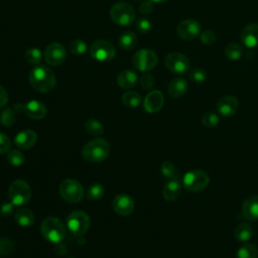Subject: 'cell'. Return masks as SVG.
Returning <instances> with one entry per match:
<instances>
[{"label":"cell","mask_w":258,"mask_h":258,"mask_svg":"<svg viewBox=\"0 0 258 258\" xmlns=\"http://www.w3.org/2000/svg\"><path fill=\"white\" fill-rule=\"evenodd\" d=\"M15 111L17 112H23L27 117L34 119V120H40L45 117L46 115V107L43 103L37 101V100H30L26 104H15L14 106Z\"/></svg>","instance_id":"cell-12"},{"label":"cell","mask_w":258,"mask_h":258,"mask_svg":"<svg viewBox=\"0 0 258 258\" xmlns=\"http://www.w3.org/2000/svg\"><path fill=\"white\" fill-rule=\"evenodd\" d=\"M84 127H85V130L89 134L94 135V136H99L104 133V127H103L102 123L96 119H88L85 122Z\"/></svg>","instance_id":"cell-29"},{"label":"cell","mask_w":258,"mask_h":258,"mask_svg":"<svg viewBox=\"0 0 258 258\" xmlns=\"http://www.w3.org/2000/svg\"><path fill=\"white\" fill-rule=\"evenodd\" d=\"M16 121V114L12 108H5L0 114V122L5 127L12 126Z\"/></svg>","instance_id":"cell-31"},{"label":"cell","mask_w":258,"mask_h":258,"mask_svg":"<svg viewBox=\"0 0 258 258\" xmlns=\"http://www.w3.org/2000/svg\"><path fill=\"white\" fill-rule=\"evenodd\" d=\"M239 107L238 99L235 96L228 95L222 97L217 103V111L223 117H230L236 113Z\"/></svg>","instance_id":"cell-15"},{"label":"cell","mask_w":258,"mask_h":258,"mask_svg":"<svg viewBox=\"0 0 258 258\" xmlns=\"http://www.w3.org/2000/svg\"><path fill=\"white\" fill-rule=\"evenodd\" d=\"M181 194V184L178 179H171L164 185L162 189V196L167 202L176 201Z\"/></svg>","instance_id":"cell-22"},{"label":"cell","mask_w":258,"mask_h":258,"mask_svg":"<svg viewBox=\"0 0 258 258\" xmlns=\"http://www.w3.org/2000/svg\"><path fill=\"white\" fill-rule=\"evenodd\" d=\"M136 1H137V0H136Z\"/></svg>","instance_id":"cell-48"},{"label":"cell","mask_w":258,"mask_h":258,"mask_svg":"<svg viewBox=\"0 0 258 258\" xmlns=\"http://www.w3.org/2000/svg\"><path fill=\"white\" fill-rule=\"evenodd\" d=\"M10 147H11L10 138L6 134L0 132V154L8 152L10 150Z\"/></svg>","instance_id":"cell-43"},{"label":"cell","mask_w":258,"mask_h":258,"mask_svg":"<svg viewBox=\"0 0 258 258\" xmlns=\"http://www.w3.org/2000/svg\"><path fill=\"white\" fill-rule=\"evenodd\" d=\"M29 83L34 90L47 93L54 89L56 78L49 68L43 64H36L29 74Z\"/></svg>","instance_id":"cell-1"},{"label":"cell","mask_w":258,"mask_h":258,"mask_svg":"<svg viewBox=\"0 0 258 258\" xmlns=\"http://www.w3.org/2000/svg\"><path fill=\"white\" fill-rule=\"evenodd\" d=\"M25 59L30 64H39L42 60V52L37 47H29L25 51Z\"/></svg>","instance_id":"cell-33"},{"label":"cell","mask_w":258,"mask_h":258,"mask_svg":"<svg viewBox=\"0 0 258 258\" xmlns=\"http://www.w3.org/2000/svg\"><path fill=\"white\" fill-rule=\"evenodd\" d=\"M176 33L183 40H192L201 34V25L194 19H184L177 24Z\"/></svg>","instance_id":"cell-14"},{"label":"cell","mask_w":258,"mask_h":258,"mask_svg":"<svg viewBox=\"0 0 258 258\" xmlns=\"http://www.w3.org/2000/svg\"><path fill=\"white\" fill-rule=\"evenodd\" d=\"M110 153V145L104 138H96L88 142L82 149V156L90 162L105 160Z\"/></svg>","instance_id":"cell-2"},{"label":"cell","mask_w":258,"mask_h":258,"mask_svg":"<svg viewBox=\"0 0 258 258\" xmlns=\"http://www.w3.org/2000/svg\"><path fill=\"white\" fill-rule=\"evenodd\" d=\"M201 41L206 45H211L216 41V34L212 30H204L200 34Z\"/></svg>","instance_id":"cell-40"},{"label":"cell","mask_w":258,"mask_h":258,"mask_svg":"<svg viewBox=\"0 0 258 258\" xmlns=\"http://www.w3.org/2000/svg\"><path fill=\"white\" fill-rule=\"evenodd\" d=\"M112 206L114 211L121 216H128L134 211L133 199L125 194L116 196L113 200Z\"/></svg>","instance_id":"cell-16"},{"label":"cell","mask_w":258,"mask_h":258,"mask_svg":"<svg viewBox=\"0 0 258 258\" xmlns=\"http://www.w3.org/2000/svg\"><path fill=\"white\" fill-rule=\"evenodd\" d=\"M136 27L139 30V32L148 33L152 28V24L149 19H147L145 17H140L136 21Z\"/></svg>","instance_id":"cell-39"},{"label":"cell","mask_w":258,"mask_h":258,"mask_svg":"<svg viewBox=\"0 0 258 258\" xmlns=\"http://www.w3.org/2000/svg\"><path fill=\"white\" fill-rule=\"evenodd\" d=\"M152 2H155V3H162V2H165L167 0H151Z\"/></svg>","instance_id":"cell-47"},{"label":"cell","mask_w":258,"mask_h":258,"mask_svg":"<svg viewBox=\"0 0 258 258\" xmlns=\"http://www.w3.org/2000/svg\"><path fill=\"white\" fill-rule=\"evenodd\" d=\"M7 159H8V162L13 166H20L23 164L25 160L23 153L18 149L9 150L7 154Z\"/></svg>","instance_id":"cell-34"},{"label":"cell","mask_w":258,"mask_h":258,"mask_svg":"<svg viewBox=\"0 0 258 258\" xmlns=\"http://www.w3.org/2000/svg\"><path fill=\"white\" fill-rule=\"evenodd\" d=\"M257 256L258 248L252 243L241 246L237 252V258H257Z\"/></svg>","instance_id":"cell-28"},{"label":"cell","mask_w":258,"mask_h":258,"mask_svg":"<svg viewBox=\"0 0 258 258\" xmlns=\"http://www.w3.org/2000/svg\"><path fill=\"white\" fill-rule=\"evenodd\" d=\"M37 140V135L32 130H23L20 131L14 138L15 145L20 149H29L31 148Z\"/></svg>","instance_id":"cell-20"},{"label":"cell","mask_w":258,"mask_h":258,"mask_svg":"<svg viewBox=\"0 0 258 258\" xmlns=\"http://www.w3.org/2000/svg\"><path fill=\"white\" fill-rule=\"evenodd\" d=\"M67 226L71 233L76 236H82L90 227V218L86 212L76 210L68 216Z\"/></svg>","instance_id":"cell-7"},{"label":"cell","mask_w":258,"mask_h":258,"mask_svg":"<svg viewBox=\"0 0 258 258\" xmlns=\"http://www.w3.org/2000/svg\"><path fill=\"white\" fill-rule=\"evenodd\" d=\"M220 123L219 116L214 112H207L202 117V124L208 128H214Z\"/></svg>","instance_id":"cell-36"},{"label":"cell","mask_w":258,"mask_h":258,"mask_svg":"<svg viewBox=\"0 0 258 258\" xmlns=\"http://www.w3.org/2000/svg\"><path fill=\"white\" fill-rule=\"evenodd\" d=\"M242 43L249 48L258 46V23H251L246 25L240 35Z\"/></svg>","instance_id":"cell-18"},{"label":"cell","mask_w":258,"mask_h":258,"mask_svg":"<svg viewBox=\"0 0 258 258\" xmlns=\"http://www.w3.org/2000/svg\"><path fill=\"white\" fill-rule=\"evenodd\" d=\"M138 81L137 75L131 70H124L120 72L117 76V84L122 89H131L133 88Z\"/></svg>","instance_id":"cell-23"},{"label":"cell","mask_w":258,"mask_h":258,"mask_svg":"<svg viewBox=\"0 0 258 258\" xmlns=\"http://www.w3.org/2000/svg\"><path fill=\"white\" fill-rule=\"evenodd\" d=\"M188 84L182 78H175L170 81L167 87L168 95L173 99H179L183 97L187 92Z\"/></svg>","instance_id":"cell-21"},{"label":"cell","mask_w":258,"mask_h":258,"mask_svg":"<svg viewBox=\"0 0 258 258\" xmlns=\"http://www.w3.org/2000/svg\"><path fill=\"white\" fill-rule=\"evenodd\" d=\"M139 83L141 85V87L144 89V90H149L153 87L154 85V79L153 77L148 74V73H144L140 79H139Z\"/></svg>","instance_id":"cell-41"},{"label":"cell","mask_w":258,"mask_h":258,"mask_svg":"<svg viewBox=\"0 0 258 258\" xmlns=\"http://www.w3.org/2000/svg\"><path fill=\"white\" fill-rule=\"evenodd\" d=\"M137 42H138V38H137L136 34L132 31L123 32L120 35L119 41H118L119 46L125 50L133 49L137 45Z\"/></svg>","instance_id":"cell-25"},{"label":"cell","mask_w":258,"mask_h":258,"mask_svg":"<svg viewBox=\"0 0 258 258\" xmlns=\"http://www.w3.org/2000/svg\"><path fill=\"white\" fill-rule=\"evenodd\" d=\"M8 197L14 206H23L30 201L31 188L25 180L16 179L9 186Z\"/></svg>","instance_id":"cell-5"},{"label":"cell","mask_w":258,"mask_h":258,"mask_svg":"<svg viewBox=\"0 0 258 258\" xmlns=\"http://www.w3.org/2000/svg\"><path fill=\"white\" fill-rule=\"evenodd\" d=\"M243 48L239 43H230L225 48V55L231 60H237L241 57Z\"/></svg>","instance_id":"cell-32"},{"label":"cell","mask_w":258,"mask_h":258,"mask_svg":"<svg viewBox=\"0 0 258 258\" xmlns=\"http://www.w3.org/2000/svg\"><path fill=\"white\" fill-rule=\"evenodd\" d=\"M132 61L136 70L142 73H147L156 67L158 58L153 50L141 48L135 52Z\"/></svg>","instance_id":"cell-8"},{"label":"cell","mask_w":258,"mask_h":258,"mask_svg":"<svg viewBox=\"0 0 258 258\" xmlns=\"http://www.w3.org/2000/svg\"><path fill=\"white\" fill-rule=\"evenodd\" d=\"M160 171H161L162 175L168 180L178 179V172H177L174 164L170 161L162 162L161 167H160Z\"/></svg>","instance_id":"cell-30"},{"label":"cell","mask_w":258,"mask_h":258,"mask_svg":"<svg viewBox=\"0 0 258 258\" xmlns=\"http://www.w3.org/2000/svg\"><path fill=\"white\" fill-rule=\"evenodd\" d=\"M110 16L118 25L128 26L135 19V10L129 3L118 2L111 7Z\"/></svg>","instance_id":"cell-6"},{"label":"cell","mask_w":258,"mask_h":258,"mask_svg":"<svg viewBox=\"0 0 258 258\" xmlns=\"http://www.w3.org/2000/svg\"><path fill=\"white\" fill-rule=\"evenodd\" d=\"M210 182L209 174L202 169H192L187 171L182 177V184L190 192H200L204 190Z\"/></svg>","instance_id":"cell-4"},{"label":"cell","mask_w":258,"mask_h":258,"mask_svg":"<svg viewBox=\"0 0 258 258\" xmlns=\"http://www.w3.org/2000/svg\"><path fill=\"white\" fill-rule=\"evenodd\" d=\"M90 54L93 58L99 61H109L114 58L116 54V49L114 45L105 39H99L94 41L90 48Z\"/></svg>","instance_id":"cell-10"},{"label":"cell","mask_w":258,"mask_h":258,"mask_svg":"<svg viewBox=\"0 0 258 258\" xmlns=\"http://www.w3.org/2000/svg\"><path fill=\"white\" fill-rule=\"evenodd\" d=\"M189 78L196 83H204L208 78V74L204 69L196 68L190 71Z\"/></svg>","instance_id":"cell-38"},{"label":"cell","mask_w":258,"mask_h":258,"mask_svg":"<svg viewBox=\"0 0 258 258\" xmlns=\"http://www.w3.org/2000/svg\"><path fill=\"white\" fill-rule=\"evenodd\" d=\"M87 44L82 39H74L69 44V49L73 54L81 55L87 51Z\"/></svg>","instance_id":"cell-35"},{"label":"cell","mask_w":258,"mask_h":258,"mask_svg":"<svg viewBox=\"0 0 258 258\" xmlns=\"http://www.w3.org/2000/svg\"><path fill=\"white\" fill-rule=\"evenodd\" d=\"M153 3L151 0H144L141 2L140 6H139V11L141 12V14L143 15H149L152 11H153Z\"/></svg>","instance_id":"cell-44"},{"label":"cell","mask_w":258,"mask_h":258,"mask_svg":"<svg viewBox=\"0 0 258 258\" xmlns=\"http://www.w3.org/2000/svg\"><path fill=\"white\" fill-rule=\"evenodd\" d=\"M13 249V244L7 238L0 237V256L8 255Z\"/></svg>","instance_id":"cell-42"},{"label":"cell","mask_w":258,"mask_h":258,"mask_svg":"<svg viewBox=\"0 0 258 258\" xmlns=\"http://www.w3.org/2000/svg\"><path fill=\"white\" fill-rule=\"evenodd\" d=\"M165 67L173 74L184 75L189 69V59L180 52H170L164 58Z\"/></svg>","instance_id":"cell-11"},{"label":"cell","mask_w":258,"mask_h":258,"mask_svg":"<svg viewBox=\"0 0 258 258\" xmlns=\"http://www.w3.org/2000/svg\"><path fill=\"white\" fill-rule=\"evenodd\" d=\"M13 204L11 202H5L0 206V214L4 217H9L13 213Z\"/></svg>","instance_id":"cell-45"},{"label":"cell","mask_w":258,"mask_h":258,"mask_svg":"<svg viewBox=\"0 0 258 258\" xmlns=\"http://www.w3.org/2000/svg\"><path fill=\"white\" fill-rule=\"evenodd\" d=\"M59 194L64 201L76 204L82 201L84 197V188L78 180L68 178L60 183Z\"/></svg>","instance_id":"cell-9"},{"label":"cell","mask_w":258,"mask_h":258,"mask_svg":"<svg viewBox=\"0 0 258 258\" xmlns=\"http://www.w3.org/2000/svg\"><path fill=\"white\" fill-rule=\"evenodd\" d=\"M242 216L247 221H257L258 220V196H251L245 199L241 207Z\"/></svg>","instance_id":"cell-19"},{"label":"cell","mask_w":258,"mask_h":258,"mask_svg":"<svg viewBox=\"0 0 258 258\" xmlns=\"http://www.w3.org/2000/svg\"><path fill=\"white\" fill-rule=\"evenodd\" d=\"M8 102V94L6 92V90L0 86V108L4 107Z\"/></svg>","instance_id":"cell-46"},{"label":"cell","mask_w":258,"mask_h":258,"mask_svg":"<svg viewBox=\"0 0 258 258\" xmlns=\"http://www.w3.org/2000/svg\"><path fill=\"white\" fill-rule=\"evenodd\" d=\"M40 232L43 238L47 241L57 243L66 236V226L60 219L55 217H47L40 225Z\"/></svg>","instance_id":"cell-3"},{"label":"cell","mask_w":258,"mask_h":258,"mask_svg":"<svg viewBox=\"0 0 258 258\" xmlns=\"http://www.w3.org/2000/svg\"><path fill=\"white\" fill-rule=\"evenodd\" d=\"M66 48L58 42H52L44 49V59L49 66L57 67L61 64L66 59Z\"/></svg>","instance_id":"cell-13"},{"label":"cell","mask_w":258,"mask_h":258,"mask_svg":"<svg viewBox=\"0 0 258 258\" xmlns=\"http://www.w3.org/2000/svg\"><path fill=\"white\" fill-rule=\"evenodd\" d=\"M15 221L22 227H28L34 223V215L31 210L27 208H20L15 213Z\"/></svg>","instance_id":"cell-24"},{"label":"cell","mask_w":258,"mask_h":258,"mask_svg":"<svg viewBox=\"0 0 258 258\" xmlns=\"http://www.w3.org/2000/svg\"><path fill=\"white\" fill-rule=\"evenodd\" d=\"M164 104V97L160 91H151L144 99L143 108L148 113L158 112Z\"/></svg>","instance_id":"cell-17"},{"label":"cell","mask_w":258,"mask_h":258,"mask_svg":"<svg viewBox=\"0 0 258 258\" xmlns=\"http://www.w3.org/2000/svg\"><path fill=\"white\" fill-rule=\"evenodd\" d=\"M234 235L239 242H247L253 236V228L249 223H241L235 229Z\"/></svg>","instance_id":"cell-26"},{"label":"cell","mask_w":258,"mask_h":258,"mask_svg":"<svg viewBox=\"0 0 258 258\" xmlns=\"http://www.w3.org/2000/svg\"><path fill=\"white\" fill-rule=\"evenodd\" d=\"M141 96L137 92L128 91L123 94L122 96V102L126 107L129 108H136L141 103Z\"/></svg>","instance_id":"cell-27"},{"label":"cell","mask_w":258,"mask_h":258,"mask_svg":"<svg viewBox=\"0 0 258 258\" xmlns=\"http://www.w3.org/2000/svg\"><path fill=\"white\" fill-rule=\"evenodd\" d=\"M104 195V186L100 183H94L92 184L87 191V198L91 201L99 200Z\"/></svg>","instance_id":"cell-37"}]
</instances>
